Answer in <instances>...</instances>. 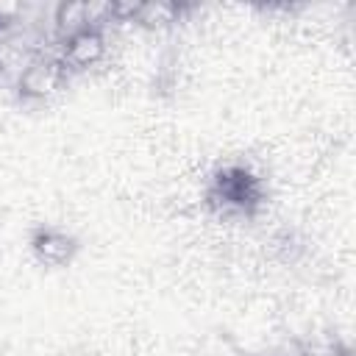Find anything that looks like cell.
I'll list each match as a JSON object with an SVG mask.
<instances>
[{"label":"cell","instance_id":"1","mask_svg":"<svg viewBox=\"0 0 356 356\" xmlns=\"http://www.w3.org/2000/svg\"><path fill=\"white\" fill-rule=\"evenodd\" d=\"M67 67L61 64V58L53 56H33L17 75V92L25 100H47L53 97L64 83H67Z\"/></svg>","mask_w":356,"mask_h":356},{"label":"cell","instance_id":"2","mask_svg":"<svg viewBox=\"0 0 356 356\" xmlns=\"http://www.w3.org/2000/svg\"><path fill=\"white\" fill-rule=\"evenodd\" d=\"M106 50H108L106 31H100V28H83V31H75L72 36L61 39L56 56L61 58V64L67 67V72H86V70L97 67L106 58Z\"/></svg>","mask_w":356,"mask_h":356},{"label":"cell","instance_id":"3","mask_svg":"<svg viewBox=\"0 0 356 356\" xmlns=\"http://www.w3.org/2000/svg\"><path fill=\"white\" fill-rule=\"evenodd\" d=\"M31 248H33L36 259L42 264H47V267H64V264H70L72 256H75V250H78L75 239L70 234L58 231V228H42V231H36Z\"/></svg>","mask_w":356,"mask_h":356},{"label":"cell","instance_id":"4","mask_svg":"<svg viewBox=\"0 0 356 356\" xmlns=\"http://www.w3.org/2000/svg\"><path fill=\"white\" fill-rule=\"evenodd\" d=\"M214 197L222 200L225 209H239V211H245V209L256 200V184H253V178L245 175L242 170H231V172H222V175L217 178Z\"/></svg>","mask_w":356,"mask_h":356},{"label":"cell","instance_id":"5","mask_svg":"<svg viewBox=\"0 0 356 356\" xmlns=\"http://www.w3.org/2000/svg\"><path fill=\"white\" fill-rule=\"evenodd\" d=\"M184 14V6L178 3H164V0H156V3H136V11H134V25H142V28H167L172 22H178Z\"/></svg>","mask_w":356,"mask_h":356}]
</instances>
